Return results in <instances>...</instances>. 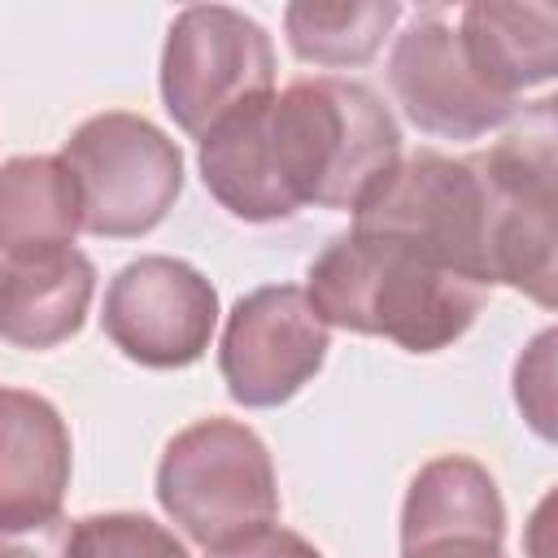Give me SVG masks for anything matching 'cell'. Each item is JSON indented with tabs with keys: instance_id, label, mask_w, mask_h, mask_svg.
Returning a JSON list of instances; mask_svg holds the SVG:
<instances>
[{
	"instance_id": "ffe728a7",
	"label": "cell",
	"mask_w": 558,
	"mask_h": 558,
	"mask_svg": "<svg viewBox=\"0 0 558 558\" xmlns=\"http://www.w3.org/2000/svg\"><path fill=\"white\" fill-rule=\"evenodd\" d=\"M65 532L70 523L61 519L31 532H0V558H65Z\"/></svg>"
},
{
	"instance_id": "ba28073f",
	"label": "cell",
	"mask_w": 558,
	"mask_h": 558,
	"mask_svg": "<svg viewBox=\"0 0 558 558\" xmlns=\"http://www.w3.org/2000/svg\"><path fill=\"white\" fill-rule=\"evenodd\" d=\"M218 318L214 288L174 257H140L105 292L109 340L144 366H187L205 353Z\"/></svg>"
},
{
	"instance_id": "30bf717a",
	"label": "cell",
	"mask_w": 558,
	"mask_h": 558,
	"mask_svg": "<svg viewBox=\"0 0 558 558\" xmlns=\"http://www.w3.org/2000/svg\"><path fill=\"white\" fill-rule=\"evenodd\" d=\"M388 74L405 113L432 135L471 140L514 113V100L488 92L471 74L462 44L440 13H418V22L397 39Z\"/></svg>"
},
{
	"instance_id": "9c48e42d",
	"label": "cell",
	"mask_w": 558,
	"mask_h": 558,
	"mask_svg": "<svg viewBox=\"0 0 558 558\" xmlns=\"http://www.w3.org/2000/svg\"><path fill=\"white\" fill-rule=\"evenodd\" d=\"M327 353V323L301 288H257L235 301L222 331V375L240 405L288 401Z\"/></svg>"
},
{
	"instance_id": "2e32d148",
	"label": "cell",
	"mask_w": 558,
	"mask_h": 558,
	"mask_svg": "<svg viewBox=\"0 0 558 558\" xmlns=\"http://www.w3.org/2000/svg\"><path fill=\"white\" fill-rule=\"evenodd\" d=\"M83 227L78 187L61 157H13L0 166V248L4 257L65 248Z\"/></svg>"
},
{
	"instance_id": "e0dca14e",
	"label": "cell",
	"mask_w": 558,
	"mask_h": 558,
	"mask_svg": "<svg viewBox=\"0 0 558 558\" xmlns=\"http://www.w3.org/2000/svg\"><path fill=\"white\" fill-rule=\"evenodd\" d=\"M397 4H292L288 9V39L296 57L318 65H349L366 61L384 31L397 22Z\"/></svg>"
},
{
	"instance_id": "8fae6325",
	"label": "cell",
	"mask_w": 558,
	"mask_h": 558,
	"mask_svg": "<svg viewBox=\"0 0 558 558\" xmlns=\"http://www.w3.org/2000/svg\"><path fill=\"white\" fill-rule=\"evenodd\" d=\"M70 484V432L61 414L17 388H0V532L57 519Z\"/></svg>"
},
{
	"instance_id": "6da1fadb",
	"label": "cell",
	"mask_w": 558,
	"mask_h": 558,
	"mask_svg": "<svg viewBox=\"0 0 558 558\" xmlns=\"http://www.w3.org/2000/svg\"><path fill=\"white\" fill-rule=\"evenodd\" d=\"M305 296L323 323L388 336L410 353H436L471 327L488 283L414 244L353 227L318 253Z\"/></svg>"
},
{
	"instance_id": "52a82bcc",
	"label": "cell",
	"mask_w": 558,
	"mask_h": 558,
	"mask_svg": "<svg viewBox=\"0 0 558 558\" xmlns=\"http://www.w3.org/2000/svg\"><path fill=\"white\" fill-rule=\"evenodd\" d=\"M275 78V52L266 31L222 4L179 13L166 39L161 96L183 131H209L235 105L266 96Z\"/></svg>"
},
{
	"instance_id": "3957f363",
	"label": "cell",
	"mask_w": 558,
	"mask_h": 558,
	"mask_svg": "<svg viewBox=\"0 0 558 558\" xmlns=\"http://www.w3.org/2000/svg\"><path fill=\"white\" fill-rule=\"evenodd\" d=\"M157 497L205 549L266 527L279 510L266 445L231 418L192 423L166 445Z\"/></svg>"
},
{
	"instance_id": "44dd1931",
	"label": "cell",
	"mask_w": 558,
	"mask_h": 558,
	"mask_svg": "<svg viewBox=\"0 0 558 558\" xmlns=\"http://www.w3.org/2000/svg\"><path fill=\"white\" fill-rule=\"evenodd\" d=\"M405 558H501V541H480V536H445L405 549Z\"/></svg>"
},
{
	"instance_id": "ac0fdd59",
	"label": "cell",
	"mask_w": 558,
	"mask_h": 558,
	"mask_svg": "<svg viewBox=\"0 0 558 558\" xmlns=\"http://www.w3.org/2000/svg\"><path fill=\"white\" fill-rule=\"evenodd\" d=\"M65 558H187V549L144 514H92L65 532Z\"/></svg>"
},
{
	"instance_id": "7a4b0ae2",
	"label": "cell",
	"mask_w": 558,
	"mask_h": 558,
	"mask_svg": "<svg viewBox=\"0 0 558 558\" xmlns=\"http://www.w3.org/2000/svg\"><path fill=\"white\" fill-rule=\"evenodd\" d=\"M266 153L283 201L362 209L397 166L388 109L344 78H301L266 100Z\"/></svg>"
},
{
	"instance_id": "9a60e30c",
	"label": "cell",
	"mask_w": 558,
	"mask_h": 558,
	"mask_svg": "<svg viewBox=\"0 0 558 558\" xmlns=\"http://www.w3.org/2000/svg\"><path fill=\"white\" fill-rule=\"evenodd\" d=\"M445 536H480V541H501V501L497 484L488 480L484 466L466 458H436L418 471L410 497H405V519H401V545H427Z\"/></svg>"
},
{
	"instance_id": "277c9868",
	"label": "cell",
	"mask_w": 558,
	"mask_h": 558,
	"mask_svg": "<svg viewBox=\"0 0 558 558\" xmlns=\"http://www.w3.org/2000/svg\"><path fill=\"white\" fill-rule=\"evenodd\" d=\"M484 192V266L488 283H514L541 305H554V122L549 100L536 126L506 135L484 157H471Z\"/></svg>"
},
{
	"instance_id": "4fadbf2b",
	"label": "cell",
	"mask_w": 558,
	"mask_h": 558,
	"mask_svg": "<svg viewBox=\"0 0 558 558\" xmlns=\"http://www.w3.org/2000/svg\"><path fill=\"white\" fill-rule=\"evenodd\" d=\"M462 57L471 74L514 100L519 87L545 83L558 57V9L554 4H471L462 13Z\"/></svg>"
},
{
	"instance_id": "8992f818",
	"label": "cell",
	"mask_w": 558,
	"mask_h": 558,
	"mask_svg": "<svg viewBox=\"0 0 558 558\" xmlns=\"http://www.w3.org/2000/svg\"><path fill=\"white\" fill-rule=\"evenodd\" d=\"M357 231L392 235L427 257L488 283L484 266V192L471 161H449L432 148L392 166L375 196L357 209Z\"/></svg>"
},
{
	"instance_id": "5bb4252c",
	"label": "cell",
	"mask_w": 558,
	"mask_h": 558,
	"mask_svg": "<svg viewBox=\"0 0 558 558\" xmlns=\"http://www.w3.org/2000/svg\"><path fill=\"white\" fill-rule=\"evenodd\" d=\"M266 100H270V92L235 105L201 135L205 187L235 218H248V222H270V218L292 214V205L283 201V192L275 183L270 153H266Z\"/></svg>"
},
{
	"instance_id": "d6986e66",
	"label": "cell",
	"mask_w": 558,
	"mask_h": 558,
	"mask_svg": "<svg viewBox=\"0 0 558 558\" xmlns=\"http://www.w3.org/2000/svg\"><path fill=\"white\" fill-rule=\"evenodd\" d=\"M209 558H323L310 541H301L296 532H283V527H253L235 541H222L209 549Z\"/></svg>"
},
{
	"instance_id": "5b68a950",
	"label": "cell",
	"mask_w": 558,
	"mask_h": 558,
	"mask_svg": "<svg viewBox=\"0 0 558 558\" xmlns=\"http://www.w3.org/2000/svg\"><path fill=\"white\" fill-rule=\"evenodd\" d=\"M78 187V214L92 235H140L166 218L179 196V148L135 113H100L61 148Z\"/></svg>"
},
{
	"instance_id": "7c38bea8",
	"label": "cell",
	"mask_w": 558,
	"mask_h": 558,
	"mask_svg": "<svg viewBox=\"0 0 558 558\" xmlns=\"http://www.w3.org/2000/svg\"><path fill=\"white\" fill-rule=\"evenodd\" d=\"M87 301L92 262L70 244L0 262V340L17 349H52L74 336Z\"/></svg>"
}]
</instances>
